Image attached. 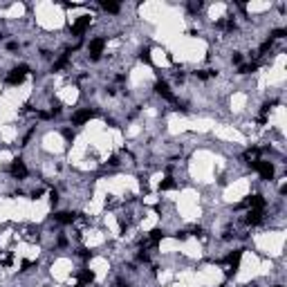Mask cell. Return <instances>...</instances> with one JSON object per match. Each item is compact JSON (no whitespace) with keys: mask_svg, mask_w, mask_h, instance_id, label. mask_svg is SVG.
Here are the masks:
<instances>
[{"mask_svg":"<svg viewBox=\"0 0 287 287\" xmlns=\"http://www.w3.org/2000/svg\"><path fill=\"white\" fill-rule=\"evenodd\" d=\"M103 50H106V38H101V36H97V38H92L90 43H88V54H90L92 61L101 59Z\"/></svg>","mask_w":287,"mask_h":287,"instance_id":"1","label":"cell"},{"mask_svg":"<svg viewBox=\"0 0 287 287\" xmlns=\"http://www.w3.org/2000/svg\"><path fill=\"white\" fill-rule=\"evenodd\" d=\"M95 117V110H90V108H83V110H76L72 114V124H76V126H81V124L90 121V119Z\"/></svg>","mask_w":287,"mask_h":287,"instance_id":"2","label":"cell"}]
</instances>
